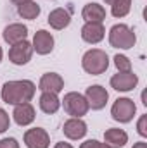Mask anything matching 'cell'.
<instances>
[{"instance_id":"cell-7","label":"cell","mask_w":147,"mask_h":148,"mask_svg":"<svg viewBox=\"0 0 147 148\" xmlns=\"http://www.w3.org/2000/svg\"><path fill=\"white\" fill-rule=\"evenodd\" d=\"M31 55H33V47L28 40H23L16 45H10V50H9V60L16 66H24L31 60Z\"/></svg>"},{"instance_id":"cell-5","label":"cell","mask_w":147,"mask_h":148,"mask_svg":"<svg viewBox=\"0 0 147 148\" xmlns=\"http://www.w3.org/2000/svg\"><path fill=\"white\" fill-rule=\"evenodd\" d=\"M62 105H64V110L68 112V115H71V117H81L88 112V103H87L85 95H81L78 91L66 93Z\"/></svg>"},{"instance_id":"cell-6","label":"cell","mask_w":147,"mask_h":148,"mask_svg":"<svg viewBox=\"0 0 147 148\" xmlns=\"http://www.w3.org/2000/svg\"><path fill=\"white\" fill-rule=\"evenodd\" d=\"M85 98H87V103H88V109L92 110H102L109 100V93L104 86L101 84H94V86H88L87 91H85Z\"/></svg>"},{"instance_id":"cell-3","label":"cell","mask_w":147,"mask_h":148,"mask_svg":"<svg viewBox=\"0 0 147 148\" xmlns=\"http://www.w3.org/2000/svg\"><path fill=\"white\" fill-rule=\"evenodd\" d=\"M109 43L114 48H121V50H130L135 47L137 36L133 33L132 28H128L126 24H114L109 29Z\"/></svg>"},{"instance_id":"cell-17","label":"cell","mask_w":147,"mask_h":148,"mask_svg":"<svg viewBox=\"0 0 147 148\" xmlns=\"http://www.w3.org/2000/svg\"><path fill=\"white\" fill-rule=\"evenodd\" d=\"M104 143L111 148H123L128 143V134L123 129L111 127L104 133Z\"/></svg>"},{"instance_id":"cell-14","label":"cell","mask_w":147,"mask_h":148,"mask_svg":"<svg viewBox=\"0 0 147 148\" xmlns=\"http://www.w3.org/2000/svg\"><path fill=\"white\" fill-rule=\"evenodd\" d=\"M14 121L16 124L19 126H30L33 121H35V107L30 103V102H24V103H19V105H14Z\"/></svg>"},{"instance_id":"cell-12","label":"cell","mask_w":147,"mask_h":148,"mask_svg":"<svg viewBox=\"0 0 147 148\" xmlns=\"http://www.w3.org/2000/svg\"><path fill=\"white\" fill-rule=\"evenodd\" d=\"M62 131H64V136L69 140H81L88 129H87L85 121H81V117H71L64 122Z\"/></svg>"},{"instance_id":"cell-30","label":"cell","mask_w":147,"mask_h":148,"mask_svg":"<svg viewBox=\"0 0 147 148\" xmlns=\"http://www.w3.org/2000/svg\"><path fill=\"white\" fill-rule=\"evenodd\" d=\"M2 57H3V52H2V47H0V62H2Z\"/></svg>"},{"instance_id":"cell-20","label":"cell","mask_w":147,"mask_h":148,"mask_svg":"<svg viewBox=\"0 0 147 148\" xmlns=\"http://www.w3.org/2000/svg\"><path fill=\"white\" fill-rule=\"evenodd\" d=\"M107 5H111V14L114 17H125L132 9V0H104Z\"/></svg>"},{"instance_id":"cell-1","label":"cell","mask_w":147,"mask_h":148,"mask_svg":"<svg viewBox=\"0 0 147 148\" xmlns=\"http://www.w3.org/2000/svg\"><path fill=\"white\" fill-rule=\"evenodd\" d=\"M37 93V86L30 79H19V81H7L2 88V100L9 105H19L24 102H31V98Z\"/></svg>"},{"instance_id":"cell-25","label":"cell","mask_w":147,"mask_h":148,"mask_svg":"<svg viewBox=\"0 0 147 148\" xmlns=\"http://www.w3.org/2000/svg\"><path fill=\"white\" fill-rule=\"evenodd\" d=\"M80 148H111V147H107L106 143L97 141V140H87L85 143L80 145Z\"/></svg>"},{"instance_id":"cell-13","label":"cell","mask_w":147,"mask_h":148,"mask_svg":"<svg viewBox=\"0 0 147 148\" xmlns=\"http://www.w3.org/2000/svg\"><path fill=\"white\" fill-rule=\"evenodd\" d=\"M64 88V79L57 73H47L40 77L38 83V90L43 91H50V93H61Z\"/></svg>"},{"instance_id":"cell-8","label":"cell","mask_w":147,"mask_h":148,"mask_svg":"<svg viewBox=\"0 0 147 148\" xmlns=\"http://www.w3.org/2000/svg\"><path fill=\"white\" fill-rule=\"evenodd\" d=\"M24 145L28 148H49L50 136L43 127H33L24 133Z\"/></svg>"},{"instance_id":"cell-16","label":"cell","mask_w":147,"mask_h":148,"mask_svg":"<svg viewBox=\"0 0 147 148\" xmlns=\"http://www.w3.org/2000/svg\"><path fill=\"white\" fill-rule=\"evenodd\" d=\"M81 17L87 21V23H102L106 19V9L101 5V3H95V2H90L83 7L81 10Z\"/></svg>"},{"instance_id":"cell-9","label":"cell","mask_w":147,"mask_h":148,"mask_svg":"<svg viewBox=\"0 0 147 148\" xmlns=\"http://www.w3.org/2000/svg\"><path fill=\"white\" fill-rule=\"evenodd\" d=\"M139 84V76L130 73H118L111 77V86L116 91H132Z\"/></svg>"},{"instance_id":"cell-19","label":"cell","mask_w":147,"mask_h":148,"mask_svg":"<svg viewBox=\"0 0 147 148\" xmlns=\"http://www.w3.org/2000/svg\"><path fill=\"white\" fill-rule=\"evenodd\" d=\"M40 109L45 114H55L61 107V100L57 97V93H50V91H43L40 97Z\"/></svg>"},{"instance_id":"cell-26","label":"cell","mask_w":147,"mask_h":148,"mask_svg":"<svg viewBox=\"0 0 147 148\" xmlns=\"http://www.w3.org/2000/svg\"><path fill=\"white\" fill-rule=\"evenodd\" d=\"M0 148H19V143L16 138H3L0 141Z\"/></svg>"},{"instance_id":"cell-10","label":"cell","mask_w":147,"mask_h":148,"mask_svg":"<svg viewBox=\"0 0 147 148\" xmlns=\"http://www.w3.org/2000/svg\"><path fill=\"white\" fill-rule=\"evenodd\" d=\"M33 52H37L38 55H47L54 50V36L45 31V29H40L35 33V38H33Z\"/></svg>"},{"instance_id":"cell-22","label":"cell","mask_w":147,"mask_h":148,"mask_svg":"<svg viewBox=\"0 0 147 148\" xmlns=\"http://www.w3.org/2000/svg\"><path fill=\"white\" fill-rule=\"evenodd\" d=\"M114 66L118 69V73H130L132 71V62L126 55H114Z\"/></svg>"},{"instance_id":"cell-11","label":"cell","mask_w":147,"mask_h":148,"mask_svg":"<svg viewBox=\"0 0 147 148\" xmlns=\"http://www.w3.org/2000/svg\"><path fill=\"white\" fill-rule=\"evenodd\" d=\"M106 36V29L102 26V23H85L81 28V38L83 41L95 45L99 41H102Z\"/></svg>"},{"instance_id":"cell-27","label":"cell","mask_w":147,"mask_h":148,"mask_svg":"<svg viewBox=\"0 0 147 148\" xmlns=\"http://www.w3.org/2000/svg\"><path fill=\"white\" fill-rule=\"evenodd\" d=\"M54 148H73L71 143H64V141H59V143H55V147Z\"/></svg>"},{"instance_id":"cell-28","label":"cell","mask_w":147,"mask_h":148,"mask_svg":"<svg viewBox=\"0 0 147 148\" xmlns=\"http://www.w3.org/2000/svg\"><path fill=\"white\" fill-rule=\"evenodd\" d=\"M133 148H147V143L146 141H139V143H135Z\"/></svg>"},{"instance_id":"cell-2","label":"cell","mask_w":147,"mask_h":148,"mask_svg":"<svg viewBox=\"0 0 147 148\" xmlns=\"http://www.w3.org/2000/svg\"><path fill=\"white\" fill-rule=\"evenodd\" d=\"M81 66H83V71L92 76H99V74L106 73L107 67H109V57L104 50L101 48H92L88 50L83 59H81Z\"/></svg>"},{"instance_id":"cell-15","label":"cell","mask_w":147,"mask_h":148,"mask_svg":"<svg viewBox=\"0 0 147 148\" xmlns=\"http://www.w3.org/2000/svg\"><path fill=\"white\" fill-rule=\"evenodd\" d=\"M3 40L9 43V45H16L23 40H26L28 36V28L21 23H14V24H9L5 29H3Z\"/></svg>"},{"instance_id":"cell-18","label":"cell","mask_w":147,"mask_h":148,"mask_svg":"<svg viewBox=\"0 0 147 148\" xmlns=\"http://www.w3.org/2000/svg\"><path fill=\"white\" fill-rule=\"evenodd\" d=\"M49 24L54 28V29H64L69 26L71 23V14L66 10V9H54L50 14H49Z\"/></svg>"},{"instance_id":"cell-29","label":"cell","mask_w":147,"mask_h":148,"mask_svg":"<svg viewBox=\"0 0 147 148\" xmlns=\"http://www.w3.org/2000/svg\"><path fill=\"white\" fill-rule=\"evenodd\" d=\"M16 5H21V3H24V2H28V0H12Z\"/></svg>"},{"instance_id":"cell-23","label":"cell","mask_w":147,"mask_h":148,"mask_svg":"<svg viewBox=\"0 0 147 148\" xmlns=\"http://www.w3.org/2000/svg\"><path fill=\"white\" fill-rule=\"evenodd\" d=\"M9 126H10L9 114H7V112L0 107V134H2V133H5V131L9 129Z\"/></svg>"},{"instance_id":"cell-21","label":"cell","mask_w":147,"mask_h":148,"mask_svg":"<svg viewBox=\"0 0 147 148\" xmlns=\"http://www.w3.org/2000/svg\"><path fill=\"white\" fill-rule=\"evenodd\" d=\"M17 14L23 19H37L40 16V5L33 0H28V2L17 5Z\"/></svg>"},{"instance_id":"cell-24","label":"cell","mask_w":147,"mask_h":148,"mask_svg":"<svg viewBox=\"0 0 147 148\" xmlns=\"http://www.w3.org/2000/svg\"><path fill=\"white\" fill-rule=\"evenodd\" d=\"M137 131L140 136H144V138L147 136V115H140V119L137 122Z\"/></svg>"},{"instance_id":"cell-4","label":"cell","mask_w":147,"mask_h":148,"mask_svg":"<svg viewBox=\"0 0 147 148\" xmlns=\"http://www.w3.org/2000/svg\"><path fill=\"white\" fill-rule=\"evenodd\" d=\"M135 112H137V105H135V102L132 98H118L112 103V107H111L112 119L118 121V122H121V124L130 122L133 119Z\"/></svg>"}]
</instances>
